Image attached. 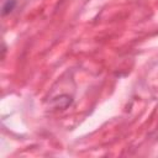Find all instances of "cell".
Segmentation results:
<instances>
[{
  "instance_id": "cell-1",
  "label": "cell",
  "mask_w": 158,
  "mask_h": 158,
  "mask_svg": "<svg viewBox=\"0 0 158 158\" xmlns=\"http://www.w3.org/2000/svg\"><path fill=\"white\" fill-rule=\"evenodd\" d=\"M15 4H16L15 0H7V1L4 4V6H2V15H6L7 12H10V11L14 9Z\"/></svg>"
}]
</instances>
